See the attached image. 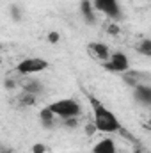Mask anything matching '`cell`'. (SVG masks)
<instances>
[{"label": "cell", "instance_id": "obj_1", "mask_svg": "<svg viewBox=\"0 0 151 153\" xmlns=\"http://www.w3.org/2000/svg\"><path fill=\"white\" fill-rule=\"evenodd\" d=\"M93 125L98 132H103V134H115L123 130L117 116L110 109H107L103 103L94 100H93Z\"/></svg>", "mask_w": 151, "mask_h": 153}, {"label": "cell", "instance_id": "obj_2", "mask_svg": "<svg viewBox=\"0 0 151 153\" xmlns=\"http://www.w3.org/2000/svg\"><path fill=\"white\" fill-rule=\"evenodd\" d=\"M55 117L59 119H70V117H78L82 109H80V103L76 102L75 98H61V100H55L52 102L50 105H46Z\"/></svg>", "mask_w": 151, "mask_h": 153}, {"label": "cell", "instance_id": "obj_3", "mask_svg": "<svg viewBox=\"0 0 151 153\" xmlns=\"http://www.w3.org/2000/svg\"><path fill=\"white\" fill-rule=\"evenodd\" d=\"M48 66L50 62L43 57H27L16 64V71L20 75H38V73H43L44 70H48Z\"/></svg>", "mask_w": 151, "mask_h": 153}, {"label": "cell", "instance_id": "obj_4", "mask_svg": "<svg viewBox=\"0 0 151 153\" xmlns=\"http://www.w3.org/2000/svg\"><path fill=\"white\" fill-rule=\"evenodd\" d=\"M109 71H114V73H126L130 70V59L124 52H110L109 55V61L103 64Z\"/></svg>", "mask_w": 151, "mask_h": 153}, {"label": "cell", "instance_id": "obj_5", "mask_svg": "<svg viewBox=\"0 0 151 153\" xmlns=\"http://www.w3.org/2000/svg\"><path fill=\"white\" fill-rule=\"evenodd\" d=\"M93 7L100 13H103L105 16H109L110 20H117L121 16V7L117 0H91Z\"/></svg>", "mask_w": 151, "mask_h": 153}, {"label": "cell", "instance_id": "obj_6", "mask_svg": "<svg viewBox=\"0 0 151 153\" xmlns=\"http://www.w3.org/2000/svg\"><path fill=\"white\" fill-rule=\"evenodd\" d=\"M87 53H89V57H91L93 61H96V62H100V64H105V62L109 61L110 48H109L105 43H101V41H93V43L87 45Z\"/></svg>", "mask_w": 151, "mask_h": 153}, {"label": "cell", "instance_id": "obj_7", "mask_svg": "<svg viewBox=\"0 0 151 153\" xmlns=\"http://www.w3.org/2000/svg\"><path fill=\"white\" fill-rule=\"evenodd\" d=\"M133 96L139 103L142 105H151V87L148 84H137L133 87Z\"/></svg>", "mask_w": 151, "mask_h": 153}, {"label": "cell", "instance_id": "obj_8", "mask_svg": "<svg viewBox=\"0 0 151 153\" xmlns=\"http://www.w3.org/2000/svg\"><path fill=\"white\" fill-rule=\"evenodd\" d=\"M93 153H117V146H115L114 139L103 137L93 146Z\"/></svg>", "mask_w": 151, "mask_h": 153}, {"label": "cell", "instance_id": "obj_9", "mask_svg": "<svg viewBox=\"0 0 151 153\" xmlns=\"http://www.w3.org/2000/svg\"><path fill=\"white\" fill-rule=\"evenodd\" d=\"M80 14L84 16L87 25H94L96 23V16H94V7L91 0H82L80 2Z\"/></svg>", "mask_w": 151, "mask_h": 153}, {"label": "cell", "instance_id": "obj_10", "mask_svg": "<svg viewBox=\"0 0 151 153\" xmlns=\"http://www.w3.org/2000/svg\"><path fill=\"white\" fill-rule=\"evenodd\" d=\"M39 119H41V125H43L44 128H53V126H55V123H57L55 114H53L48 107L41 109V112H39Z\"/></svg>", "mask_w": 151, "mask_h": 153}, {"label": "cell", "instance_id": "obj_11", "mask_svg": "<svg viewBox=\"0 0 151 153\" xmlns=\"http://www.w3.org/2000/svg\"><path fill=\"white\" fill-rule=\"evenodd\" d=\"M137 52L142 53V55H146V57H150L151 55V39H142L137 45Z\"/></svg>", "mask_w": 151, "mask_h": 153}, {"label": "cell", "instance_id": "obj_12", "mask_svg": "<svg viewBox=\"0 0 151 153\" xmlns=\"http://www.w3.org/2000/svg\"><path fill=\"white\" fill-rule=\"evenodd\" d=\"M34 100H36V94H32V93L23 91V94H20V103L21 105H32Z\"/></svg>", "mask_w": 151, "mask_h": 153}, {"label": "cell", "instance_id": "obj_13", "mask_svg": "<svg viewBox=\"0 0 151 153\" xmlns=\"http://www.w3.org/2000/svg\"><path fill=\"white\" fill-rule=\"evenodd\" d=\"M46 152V146L44 144H34L32 146V153H44Z\"/></svg>", "mask_w": 151, "mask_h": 153}, {"label": "cell", "instance_id": "obj_14", "mask_svg": "<svg viewBox=\"0 0 151 153\" xmlns=\"http://www.w3.org/2000/svg\"><path fill=\"white\" fill-rule=\"evenodd\" d=\"M59 39H61L59 32H50V34H48V41H50V43H57Z\"/></svg>", "mask_w": 151, "mask_h": 153}, {"label": "cell", "instance_id": "obj_15", "mask_svg": "<svg viewBox=\"0 0 151 153\" xmlns=\"http://www.w3.org/2000/svg\"><path fill=\"white\" fill-rule=\"evenodd\" d=\"M11 13H13V16H14V20L18 22V20H20V13H18V7H16V5H13V7H11Z\"/></svg>", "mask_w": 151, "mask_h": 153}, {"label": "cell", "instance_id": "obj_16", "mask_svg": "<svg viewBox=\"0 0 151 153\" xmlns=\"http://www.w3.org/2000/svg\"><path fill=\"white\" fill-rule=\"evenodd\" d=\"M0 153H11V152H7V150H0Z\"/></svg>", "mask_w": 151, "mask_h": 153}, {"label": "cell", "instance_id": "obj_17", "mask_svg": "<svg viewBox=\"0 0 151 153\" xmlns=\"http://www.w3.org/2000/svg\"><path fill=\"white\" fill-rule=\"evenodd\" d=\"M0 52H2V43H0Z\"/></svg>", "mask_w": 151, "mask_h": 153}]
</instances>
